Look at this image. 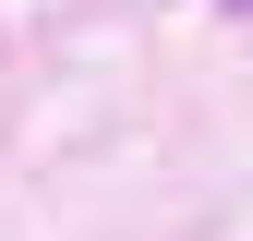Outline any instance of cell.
<instances>
[{
    "label": "cell",
    "instance_id": "obj_1",
    "mask_svg": "<svg viewBox=\"0 0 253 241\" xmlns=\"http://www.w3.org/2000/svg\"><path fill=\"white\" fill-rule=\"evenodd\" d=\"M217 12H241V0H217Z\"/></svg>",
    "mask_w": 253,
    "mask_h": 241
}]
</instances>
